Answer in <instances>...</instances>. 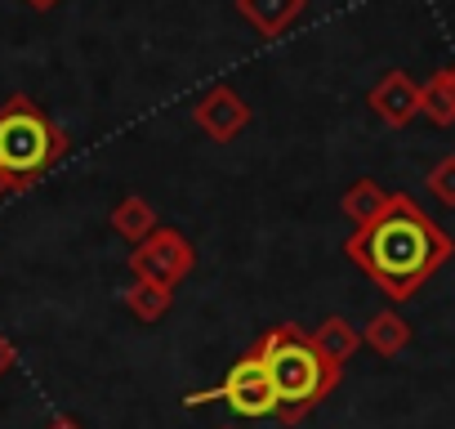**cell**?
<instances>
[{"mask_svg":"<svg viewBox=\"0 0 455 429\" xmlns=\"http://www.w3.org/2000/svg\"><path fill=\"white\" fill-rule=\"evenodd\" d=\"M344 251H348L353 264H362L375 278V287L388 300H411L446 264L451 238L428 220V214L411 197L393 192L388 197V210L379 214L375 224L357 229L344 242Z\"/></svg>","mask_w":455,"mask_h":429,"instance_id":"1","label":"cell"},{"mask_svg":"<svg viewBox=\"0 0 455 429\" xmlns=\"http://www.w3.org/2000/svg\"><path fill=\"white\" fill-rule=\"evenodd\" d=\"M255 353H259V362H264V371H268V384H273V398H277V411H282V420L286 425H295V420H304L335 384H339V367H331L317 349H313V340H308V331H299V327H273L259 344H255Z\"/></svg>","mask_w":455,"mask_h":429,"instance_id":"2","label":"cell"},{"mask_svg":"<svg viewBox=\"0 0 455 429\" xmlns=\"http://www.w3.org/2000/svg\"><path fill=\"white\" fill-rule=\"evenodd\" d=\"M59 157H68V134L28 94L0 103V201L32 188Z\"/></svg>","mask_w":455,"mask_h":429,"instance_id":"3","label":"cell"},{"mask_svg":"<svg viewBox=\"0 0 455 429\" xmlns=\"http://www.w3.org/2000/svg\"><path fill=\"white\" fill-rule=\"evenodd\" d=\"M210 398H219V402H228V411L233 416H273L277 411V398H273V384H268V371H264V362H259V353L251 349L246 358H237L233 367H228V376L214 384V389H205V393H188V407H201V402H210Z\"/></svg>","mask_w":455,"mask_h":429,"instance_id":"4","label":"cell"},{"mask_svg":"<svg viewBox=\"0 0 455 429\" xmlns=\"http://www.w3.org/2000/svg\"><path fill=\"white\" fill-rule=\"evenodd\" d=\"M192 269H196V251H192V242H188L183 233H174V229H156V233H148V238L130 251V273H134V282H152V287L174 291Z\"/></svg>","mask_w":455,"mask_h":429,"instance_id":"5","label":"cell"},{"mask_svg":"<svg viewBox=\"0 0 455 429\" xmlns=\"http://www.w3.org/2000/svg\"><path fill=\"white\" fill-rule=\"evenodd\" d=\"M192 121L201 134H210L214 143H233L246 125H251V103L233 90V85H210L196 108H192Z\"/></svg>","mask_w":455,"mask_h":429,"instance_id":"6","label":"cell"},{"mask_svg":"<svg viewBox=\"0 0 455 429\" xmlns=\"http://www.w3.org/2000/svg\"><path fill=\"white\" fill-rule=\"evenodd\" d=\"M366 103L375 108V117L384 125H406V121L419 117V81H411L406 72H384L371 85Z\"/></svg>","mask_w":455,"mask_h":429,"instance_id":"7","label":"cell"},{"mask_svg":"<svg viewBox=\"0 0 455 429\" xmlns=\"http://www.w3.org/2000/svg\"><path fill=\"white\" fill-rule=\"evenodd\" d=\"M304 5H308V0H237V14H242L264 41H273V36H282V32L304 14Z\"/></svg>","mask_w":455,"mask_h":429,"instance_id":"8","label":"cell"},{"mask_svg":"<svg viewBox=\"0 0 455 429\" xmlns=\"http://www.w3.org/2000/svg\"><path fill=\"white\" fill-rule=\"evenodd\" d=\"M161 229V220H156V210H152V201H143L139 192H130V197H121L116 206H112V233L116 238H125L130 247H139L148 233H156Z\"/></svg>","mask_w":455,"mask_h":429,"instance_id":"9","label":"cell"},{"mask_svg":"<svg viewBox=\"0 0 455 429\" xmlns=\"http://www.w3.org/2000/svg\"><path fill=\"white\" fill-rule=\"evenodd\" d=\"M308 340H313V349H317L331 367H344V362L362 349V331H357L348 318H326V322H317V331H313Z\"/></svg>","mask_w":455,"mask_h":429,"instance_id":"10","label":"cell"},{"mask_svg":"<svg viewBox=\"0 0 455 429\" xmlns=\"http://www.w3.org/2000/svg\"><path fill=\"white\" fill-rule=\"evenodd\" d=\"M388 197H393V192H384V188H379L375 179H357V183H353V188L344 192L339 210L348 214V224H353V233L379 220V214L388 210Z\"/></svg>","mask_w":455,"mask_h":429,"instance_id":"11","label":"cell"},{"mask_svg":"<svg viewBox=\"0 0 455 429\" xmlns=\"http://www.w3.org/2000/svg\"><path fill=\"white\" fill-rule=\"evenodd\" d=\"M362 344H371L379 358H397V353H406V344H411V327H406V318H397L393 309H384V313H375L371 327L362 331Z\"/></svg>","mask_w":455,"mask_h":429,"instance_id":"12","label":"cell"},{"mask_svg":"<svg viewBox=\"0 0 455 429\" xmlns=\"http://www.w3.org/2000/svg\"><path fill=\"white\" fill-rule=\"evenodd\" d=\"M121 300H125V309H130L139 322H161V318H165V309L174 304V291L152 287V282H130Z\"/></svg>","mask_w":455,"mask_h":429,"instance_id":"13","label":"cell"},{"mask_svg":"<svg viewBox=\"0 0 455 429\" xmlns=\"http://www.w3.org/2000/svg\"><path fill=\"white\" fill-rule=\"evenodd\" d=\"M419 112H424L433 125H455V94H451V85H446L442 72L419 85Z\"/></svg>","mask_w":455,"mask_h":429,"instance_id":"14","label":"cell"},{"mask_svg":"<svg viewBox=\"0 0 455 429\" xmlns=\"http://www.w3.org/2000/svg\"><path fill=\"white\" fill-rule=\"evenodd\" d=\"M428 192H433L442 206H455V157H442V161L428 170Z\"/></svg>","mask_w":455,"mask_h":429,"instance_id":"15","label":"cell"},{"mask_svg":"<svg viewBox=\"0 0 455 429\" xmlns=\"http://www.w3.org/2000/svg\"><path fill=\"white\" fill-rule=\"evenodd\" d=\"M14 367H19V349H14V340L5 331H0V380H5Z\"/></svg>","mask_w":455,"mask_h":429,"instance_id":"16","label":"cell"},{"mask_svg":"<svg viewBox=\"0 0 455 429\" xmlns=\"http://www.w3.org/2000/svg\"><path fill=\"white\" fill-rule=\"evenodd\" d=\"M28 5H32V10H36V14H50V10H54V5H59V0H28Z\"/></svg>","mask_w":455,"mask_h":429,"instance_id":"17","label":"cell"},{"mask_svg":"<svg viewBox=\"0 0 455 429\" xmlns=\"http://www.w3.org/2000/svg\"><path fill=\"white\" fill-rule=\"evenodd\" d=\"M45 429H81V425H76V420H72V416H63V420H50V425H45Z\"/></svg>","mask_w":455,"mask_h":429,"instance_id":"18","label":"cell"},{"mask_svg":"<svg viewBox=\"0 0 455 429\" xmlns=\"http://www.w3.org/2000/svg\"><path fill=\"white\" fill-rule=\"evenodd\" d=\"M442 77H446V85H451V94H455V63H451V68H446Z\"/></svg>","mask_w":455,"mask_h":429,"instance_id":"19","label":"cell"}]
</instances>
